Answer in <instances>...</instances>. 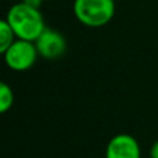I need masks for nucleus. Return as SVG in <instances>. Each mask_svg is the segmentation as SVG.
Here are the masks:
<instances>
[{
	"label": "nucleus",
	"instance_id": "1",
	"mask_svg": "<svg viewBox=\"0 0 158 158\" xmlns=\"http://www.w3.org/2000/svg\"><path fill=\"white\" fill-rule=\"evenodd\" d=\"M6 19L13 28L17 39L22 40L35 42L47 28L42 11L25 2H17L11 6Z\"/></svg>",
	"mask_w": 158,
	"mask_h": 158
},
{
	"label": "nucleus",
	"instance_id": "2",
	"mask_svg": "<svg viewBox=\"0 0 158 158\" xmlns=\"http://www.w3.org/2000/svg\"><path fill=\"white\" fill-rule=\"evenodd\" d=\"M75 18L89 28H100L110 24L115 15L114 0H74Z\"/></svg>",
	"mask_w": 158,
	"mask_h": 158
},
{
	"label": "nucleus",
	"instance_id": "3",
	"mask_svg": "<svg viewBox=\"0 0 158 158\" xmlns=\"http://www.w3.org/2000/svg\"><path fill=\"white\" fill-rule=\"evenodd\" d=\"M38 57H39V53H38V49H36L35 42L22 40V39H17L3 53V58H4L6 65L11 71H15V72H24L31 69L35 65Z\"/></svg>",
	"mask_w": 158,
	"mask_h": 158
},
{
	"label": "nucleus",
	"instance_id": "4",
	"mask_svg": "<svg viewBox=\"0 0 158 158\" xmlns=\"http://www.w3.org/2000/svg\"><path fill=\"white\" fill-rule=\"evenodd\" d=\"M39 57L46 60H57L67 52V39L61 32L46 28L42 35L35 40Z\"/></svg>",
	"mask_w": 158,
	"mask_h": 158
},
{
	"label": "nucleus",
	"instance_id": "5",
	"mask_svg": "<svg viewBox=\"0 0 158 158\" xmlns=\"http://www.w3.org/2000/svg\"><path fill=\"white\" fill-rule=\"evenodd\" d=\"M104 158H142V148L132 135L118 133L107 143Z\"/></svg>",
	"mask_w": 158,
	"mask_h": 158
},
{
	"label": "nucleus",
	"instance_id": "6",
	"mask_svg": "<svg viewBox=\"0 0 158 158\" xmlns=\"http://www.w3.org/2000/svg\"><path fill=\"white\" fill-rule=\"evenodd\" d=\"M17 40V36L14 33L13 28L7 22V19H2L0 21V53H4L14 42Z\"/></svg>",
	"mask_w": 158,
	"mask_h": 158
},
{
	"label": "nucleus",
	"instance_id": "7",
	"mask_svg": "<svg viewBox=\"0 0 158 158\" xmlns=\"http://www.w3.org/2000/svg\"><path fill=\"white\" fill-rule=\"evenodd\" d=\"M14 104V92L6 82L0 83V112L6 114Z\"/></svg>",
	"mask_w": 158,
	"mask_h": 158
},
{
	"label": "nucleus",
	"instance_id": "8",
	"mask_svg": "<svg viewBox=\"0 0 158 158\" xmlns=\"http://www.w3.org/2000/svg\"><path fill=\"white\" fill-rule=\"evenodd\" d=\"M150 158H158V140L153 143L150 148Z\"/></svg>",
	"mask_w": 158,
	"mask_h": 158
},
{
	"label": "nucleus",
	"instance_id": "9",
	"mask_svg": "<svg viewBox=\"0 0 158 158\" xmlns=\"http://www.w3.org/2000/svg\"><path fill=\"white\" fill-rule=\"evenodd\" d=\"M14 2H22V0H14Z\"/></svg>",
	"mask_w": 158,
	"mask_h": 158
},
{
	"label": "nucleus",
	"instance_id": "10",
	"mask_svg": "<svg viewBox=\"0 0 158 158\" xmlns=\"http://www.w3.org/2000/svg\"><path fill=\"white\" fill-rule=\"evenodd\" d=\"M43 2H47V0H43Z\"/></svg>",
	"mask_w": 158,
	"mask_h": 158
}]
</instances>
